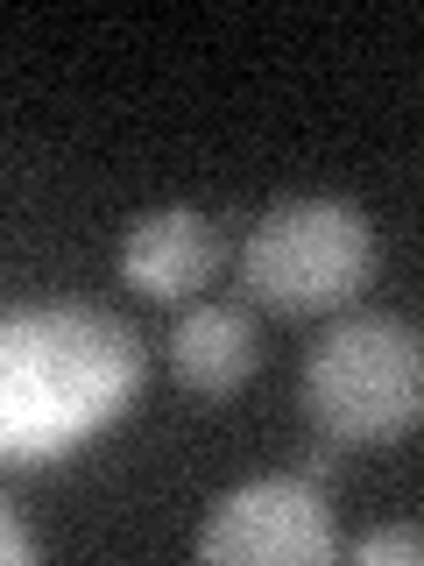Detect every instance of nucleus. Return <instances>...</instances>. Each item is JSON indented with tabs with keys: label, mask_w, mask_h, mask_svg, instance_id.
Instances as JSON below:
<instances>
[{
	"label": "nucleus",
	"mask_w": 424,
	"mask_h": 566,
	"mask_svg": "<svg viewBox=\"0 0 424 566\" xmlns=\"http://www.w3.org/2000/svg\"><path fill=\"white\" fill-rule=\"evenodd\" d=\"M149 354L135 326L85 297L14 305L0 318V460L57 468L120 424L141 397Z\"/></svg>",
	"instance_id": "nucleus-1"
},
{
	"label": "nucleus",
	"mask_w": 424,
	"mask_h": 566,
	"mask_svg": "<svg viewBox=\"0 0 424 566\" xmlns=\"http://www.w3.org/2000/svg\"><path fill=\"white\" fill-rule=\"evenodd\" d=\"M305 418L332 447H389L424 424V333L396 312H347L305 354Z\"/></svg>",
	"instance_id": "nucleus-2"
},
{
	"label": "nucleus",
	"mask_w": 424,
	"mask_h": 566,
	"mask_svg": "<svg viewBox=\"0 0 424 566\" xmlns=\"http://www.w3.org/2000/svg\"><path fill=\"white\" fill-rule=\"evenodd\" d=\"M375 255H382L375 220L353 199L297 191V199H276L247 227L241 283L255 305H269L283 318H318V312H340L368 291Z\"/></svg>",
	"instance_id": "nucleus-3"
},
{
	"label": "nucleus",
	"mask_w": 424,
	"mask_h": 566,
	"mask_svg": "<svg viewBox=\"0 0 424 566\" xmlns=\"http://www.w3.org/2000/svg\"><path fill=\"white\" fill-rule=\"evenodd\" d=\"M191 553L205 566H326L340 559V531L311 474H255L205 510Z\"/></svg>",
	"instance_id": "nucleus-4"
},
{
	"label": "nucleus",
	"mask_w": 424,
	"mask_h": 566,
	"mask_svg": "<svg viewBox=\"0 0 424 566\" xmlns=\"http://www.w3.org/2000/svg\"><path fill=\"white\" fill-rule=\"evenodd\" d=\"M226 262V241L220 227L205 220L199 206H156V212H135L128 234H120V276L135 283L141 297L156 305H184L199 297Z\"/></svg>",
	"instance_id": "nucleus-5"
},
{
	"label": "nucleus",
	"mask_w": 424,
	"mask_h": 566,
	"mask_svg": "<svg viewBox=\"0 0 424 566\" xmlns=\"http://www.w3.org/2000/svg\"><path fill=\"white\" fill-rule=\"evenodd\" d=\"M255 361H262V340H255V318L241 305L199 297V305L170 326V368H177V382L205 403L234 397V389L255 376Z\"/></svg>",
	"instance_id": "nucleus-6"
},
{
	"label": "nucleus",
	"mask_w": 424,
	"mask_h": 566,
	"mask_svg": "<svg viewBox=\"0 0 424 566\" xmlns=\"http://www.w3.org/2000/svg\"><path fill=\"white\" fill-rule=\"evenodd\" d=\"M347 559L353 566H403V559L424 566V524H375L347 545Z\"/></svg>",
	"instance_id": "nucleus-7"
},
{
	"label": "nucleus",
	"mask_w": 424,
	"mask_h": 566,
	"mask_svg": "<svg viewBox=\"0 0 424 566\" xmlns=\"http://www.w3.org/2000/svg\"><path fill=\"white\" fill-rule=\"evenodd\" d=\"M0 553H8V566H22V559H43V538L22 524V510H0Z\"/></svg>",
	"instance_id": "nucleus-8"
}]
</instances>
